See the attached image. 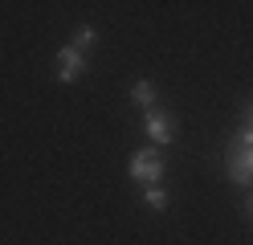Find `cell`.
Wrapping results in <instances>:
<instances>
[{"instance_id": "5", "label": "cell", "mask_w": 253, "mask_h": 245, "mask_svg": "<svg viewBox=\"0 0 253 245\" xmlns=\"http://www.w3.org/2000/svg\"><path fill=\"white\" fill-rule=\"evenodd\" d=\"M131 98H135V102L139 106H155V86H151V82H135V90H131Z\"/></svg>"}, {"instance_id": "6", "label": "cell", "mask_w": 253, "mask_h": 245, "mask_svg": "<svg viewBox=\"0 0 253 245\" xmlns=\"http://www.w3.org/2000/svg\"><path fill=\"white\" fill-rule=\"evenodd\" d=\"M94 41H98V37H94V29H82V33H78V41H74V49H78V53H86Z\"/></svg>"}, {"instance_id": "8", "label": "cell", "mask_w": 253, "mask_h": 245, "mask_svg": "<svg viewBox=\"0 0 253 245\" xmlns=\"http://www.w3.org/2000/svg\"><path fill=\"white\" fill-rule=\"evenodd\" d=\"M249 127H253V110H249Z\"/></svg>"}, {"instance_id": "2", "label": "cell", "mask_w": 253, "mask_h": 245, "mask_svg": "<svg viewBox=\"0 0 253 245\" xmlns=\"http://www.w3.org/2000/svg\"><path fill=\"white\" fill-rule=\"evenodd\" d=\"M78 74H82V53L70 45V49H61V53H57V78L61 82H78Z\"/></svg>"}, {"instance_id": "9", "label": "cell", "mask_w": 253, "mask_h": 245, "mask_svg": "<svg viewBox=\"0 0 253 245\" xmlns=\"http://www.w3.org/2000/svg\"><path fill=\"white\" fill-rule=\"evenodd\" d=\"M249 208H253V200H249Z\"/></svg>"}, {"instance_id": "4", "label": "cell", "mask_w": 253, "mask_h": 245, "mask_svg": "<svg viewBox=\"0 0 253 245\" xmlns=\"http://www.w3.org/2000/svg\"><path fill=\"white\" fill-rule=\"evenodd\" d=\"M229 176L233 180H249L253 176V147H237V155L229 163Z\"/></svg>"}, {"instance_id": "1", "label": "cell", "mask_w": 253, "mask_h": 245, "mask_svg": "<svg viewBox=\"0 0 253 245\" xmlns=\"http://www.w3.org/2000/svg\"><path fill=\"white\" fill-rule=\"evenodd\" d=\"M131 176L139 180H147V184H155V180L164 176V155H160V147H151V151H139L131 159Z\"/></svg>"}, {"instance_id": "3", "label": "cell", "mask_w": 253, "mask_h": 245, "mask_svg": "<svg viewBox=\"0 0 253 245\" xmlns=\"http://www.w3.org/2000/svg\"><path fill=\"white\" fill-rule=\"evenodd\" d=\"M147 131H151V139H160V143H171V135H176L171 119L160 114V110H147Z\"/></svg>"}, {"instance_id": "7", "label": "cell", "mask_w": 253, "mask_h": 245, "mask_svg": "<svg viewBox=\"0 0 253 245\" xmlns=\"http://www.w3.org/2000/svg\"><path fill=\"white\" fill-rule=\"evenodd\" d=\"M147 204H151L155 212H160V208L168 204V196H164V188H155V184H151V188H147Z\"/></svg>"}]
</instances>
